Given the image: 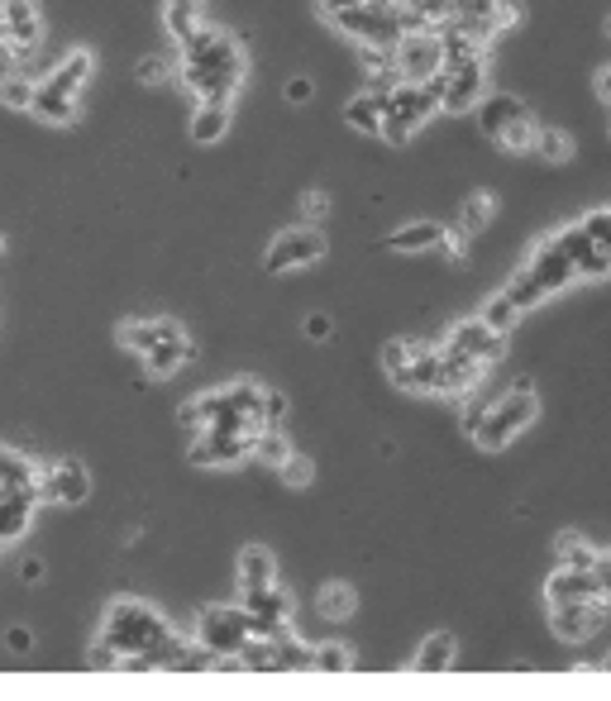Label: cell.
I'll list each match as a JSON object with an SVG mask.
<instances>
[{
  "label": "cell",
  "mask_w": 611,
  "mask_h": 701,
  "mask_svg": "<svg viewBox=\"0 0 611 701\" xmlns=\"http://www.w3.org/2000/svg\"><path fill=\"white\" fill-rule=\"evenodd\" d=\"M177 58H182V63H177V81H182L196 101L230 105V95L239 91V81H244V48H239V39L201 24L191 39H182V53Z\"/></svg>",
  "instance_id": "cell-1"
},
{
  "label": "cell",
  "mask_w": 611,
  "mask_h": 701,
  "mask_svg": "<svg viewBox=\"0 0 611 701\" xmlns=\"http://www.w3.org/2000/svg\"><path fill=\"white\" fill-rule=\"evenodd\" d=\"M167 639H173V625L163 621L153 607H143L135 597H119L105 607V625H101V645L111 649L115 659H135L143 654L153 663V673H158V654L167 649ZM119 668V663H115Z\"/></svg>",
  "instance_id": "cell-2"
},
{
  "label": "cell",
  "mask_w": 611,
  "mask_h": 701,
  "mask_svg": "<svg viewBox=\"0 0 611 701\" xmlns=\"http://www.w3.org/2000/svg\"><path fill=\"white\" fill-rule=\"evenodd\" d=\"M435 111H445V77L440 72L430 81H397L382 101V139L406 143Z\"/></svg>",
  "instance_id": "cell-3"
},
{
  "label": "cell",
  "mask_w": 611,
  "mask_h": 701,
  "mask_svg": "<svg viewBox=\"0 0 611 701\" xmlns=\"http://www.w3.org/2000/svg\"><path fill=\"white\" fill-rule=\"evenodd\" d=\"M535 410H540V402H535V392H531V382H517L511 386L501 402L487 406V416H483V425H478L469 439L478 444V449H487V454H497V449H507L517 434L531 425L535 420Z\"/></svg>",
  "instance_id": "cell-4"
},
{
  "label": "cell",
  "mask_w": 611,
  "mask_h": 701,
  "mask_svg": "<svg viewBox=\"0 0 611 701\" xmlns=\"http://www.w3.org/2000/svg\"><path fill=\"white\" fill-rule=\"evenodd\" d=\"M573 263L564 258V253H559L555 244H540L531 253V263H525V268L511 277V286H507V296L517 301L521 310H531V306H540L545 296H555V292H564V286L573 282Z\"/></svg>",
  "instance_id": "cell-5"
},
{
  "label": "cell",
  "mask_w": 611,
  "mask_h": 701,
  "mask_svg": "<svg viewBox=\"0 0 611 701\" xmlns=\"http://www.w3.org/2000/svg\"><path fill=\"white\" fill-rule=\"evenodd\" d=\"M478 129H483L487 139H497L501 149L511 153H531V139H535V115L525 111L521 95H483L478 101Z\"/></svg>",
  "instance_id": "cell-6"
},
{
  "label": "cell",
  "mask_w": 611,
  "mask_h": 701,
  "mask_svg": "<svg viewBox=\"0 0 611 701\" xmlns=\"http://www.w3.org/2000/svg\"><path fill=\"white\" fill-rule=\"evenodd\" d=\"M254 639V630H249V615L244 607H206L196 615V645L206 649V654L220 663V659H234L239 649Z\"/></svg>",
  "instance_id": "cell-7"
},
{
  "label": "cell",
  "mask_w": 611,
  "mask_h": 701,
  "mask_svg": "<svg viewBox=\"0 0 611 701\" xmlns=\"http://www.w3.org/2000/svg\"><path fill=\"white\" fill-rule=\"evenodd\" d=\"M244 615H249V630L263 635V639H278L287 635V621H292V597L278 587V583H268V587H244Z\"/></svg>",
  "instance_id": "cell-8"
},
{
  "label": "cell",
  "mask_w": 611,
  "mask_h": 701,
  "mask_svg": "<svg viewBox=\"0 0 611 701\" xmlns=\"http://www.w3.org/2000/svg\"><path fill=\"white\" fill-rule=\"evenodd\" d=\"M392 67H397L402 81H430L440 67H445V48H440V34L435 29L406 34V39L392 48Z\"/></svg>",
  "instance_id": "cell-9"
},
{
  "label": "cell",
  "mask_w": 611,
  "mask_h": 701,
  "mask_svg": "<svg viewBox=\"0 0 611 701\" xmlns=\"http://www.w3.org/2000/svg\"><path fill=\"white\" fill-rule=\"evenodd\" d=\"M607 601L602 597H578V601H559V607H549V625H555V635L564 639V645H583V639H593L602 630L607 621Z\"/></svg>",
  "instance_id": "cell-10"
},
{
  "label": "cell",
  "mask_w": 611,
  "mask_h": 701,
  "mask_svg": "<svg viewBox=\"0 0 611 701\" xmlns=\"http://www.w3.org/2000/svg\"><path fill=\"white\" fill-rule=\"evenodd\" d=\"M326 258V234L320 229H287V234L272 239L268 248V272H292V268H306V263Z\"/></svg>",
  "instance_id": "cell-11"
},
{
  "label": "cell",
  "mask_w": 611,
  "mask_h": 701,
  "mask_svg": "<svg viewBox=\"0 0 611 701\" xmlns=\"http://www.w3.org/2000/svg\"><path fill=\"white\" fill-rule=\"evenodd\" d=\"M249 454H254V434L196 430V439H191V463H206V468H234Z\"/></svg>",
  "instance_id": "cell-12"
},
{
  "label": "cell",
  "mask_w": 611,
  "mask_h": 701,
  "mask_svg": "<svg viewBox=\"0 0 611 701\" xmlns=\"http://www.w3.org/2000/svg\"><path fill=\"white\" fill-rule=\"evenodd\" d=\"M445 77V111H469V105L483 101V81H487V63L483 58H469V63H454V67H440Z\"/></svg>",
  "instance_id": "cell-13"
},
{
  "label": "cell",
  "mask_w": 611,
  "mask_h": 701,
  "mask_svg": "<svg viewBox=\"0 0 611 701\" xmlns=\"http://www.w3.org/2000/svg\"><path fill=\"white\" fill-rule=\"evenodd\" d=\"M549 244H555L559 253H564V258L573 263V272H578V277H607V272H611V258H607V253L593 244V239H588V229H583V225L559 229V234L549 239Z\"/></svg>",
  "instance_id": "cell-14"
},
{
  "label": "cell",
  "mask_w": 611,
  "mask_h": 701,
  "mask_svg": "<svg viewBox=\"0 0 611 701\" xmlns=\"http://www.w3.org/2000/svg\"><path fill=\"white\" fill-rule=\"evenodd\" d=\"M0 15H5V29H10L5 53L10 58H29L34 48H39V34H43L39 5H34V0H0Z\"/></svg>",
  "instance_id": "cell-15"
},
{
  "label": "cell",
  "mask_w": 611,
  "mask_h": 701,
  "mask_svg": "<svg viewBox=\"0 0 611 701\" xmlns=\"http://www.w3.org/2000/svg\"><path fill=\"white\" fill-rule=\"evenodd\" d=\"M483 368H487V362H478L473 354H463V348L445 344V348H440V386H435V396H463V392H473L478 378H483Z\"/></svg>",
  "instance_id": "cell-16"
},
{
  "label": "cell",
  "mask_w": 611,
  "mask_h": 701,
  "mask_svg": "<svg viewBox=\"0 0 611 701\" xmlns=\"http://www.w3.org/2000/svg\"><path fill=\"white\" fill-rule=\"evenodd\" d=\"M39 497L43 501H58V506H77L91 497V477L81 463H53L48 473L39 477Z\"/></svg>",
  "instance_id": "cell-17"
},
{
  "label": "cell",
  "mask_w": 611,
  "mask_h": 701,
  "mask_svg": "<svg viewBox=\"0 0 611 701\" xmlns=\"http://www.w3.org/2000/svg\"><path fill=\"white\" fill-rule=\"evenodd\" d=\"M34 501H39V487H0V544L20 539L29 530Z\"/></svg>",
  "instance_id": "cell-18"
},
{
  "label": "cell",
  "mask_w": 611,
  "mask_h": 701,
  "mask_svg": "<svg viewBox=\"0 0 611 701\" xmlns=\"http://www.w3.org/2000/svg\"><path fill=\"white\" fill-rule=\"evenodd\" d=\"M454 348H463V354H473L478 362H497L501 358V348H507V334H497V330H487L483 320H463V324H454L449 330V340Z\"/></svg>",
  "instance_id": "cell-19"
},
{
  "label": "cell",
  "mask_w": 611,
  "mask_h": 701,
  "mask_svg": "<svg viewBox=\"0 0 611 701\" xmlns=\"http://www.w3.org/2000/svg\"><path fill=\"white\" fill-rule=\"evenodd\" d=\"M173 334H182V324L177 320H129V324H119V344L129 348V354H139V358H149L158 344H167Z\"/></svg>",
  "instance_id": "cell-20"
},
{
  "label": "cell",
  "mask_w": 611,
  "mask_h": 701,
  "mask_svg": "<svg viewBox=\"0 0 611 701\" xmlns=\"http://www.w3.org/2000/svg\"><path fill=\"white\" fill-rule=\"evenodd\" d=\"M387 248L392 253H425V248H440V253H459L454 248V239L440 229L435 220H416V225H406L397 229V234H387Z\"/></svg>",
  "instance_id": "cell-21"
},
{
  "label": "cell",
  "mask_w": 611,
  "mask_h": 701,
  "mask_svg": "<svg viewBox=\"0 0 611 701\" xmlns=\"http://www.w3.org/2000/svg\"><path fill=\"white\" fill-rule=\"evenodd\" d=\"M578 597H597L593 568H564L559 563V573L545 583V601L549 607H559V601H578Z\"/></svg>",
  "instance_id": "cell-22"
},
{
  "label": "cell",
  "mask_w": 611,
  "mask_h": 701,
  "mask_svg": "<svg viewBox=\"0 0 611 701\" xmlns=\"http://www.w3.org/2000/svg\"><path fill=\"white\" fill-rule=\"evenodd\" d=\"M91 67H96V58L87 53V48H77V53H67L63 63L48 72L43 87H53V91H63V95H81V87L91 81Z\"/></svg>",
  "instance_id": "cell-23"
},
{
  "label": "cell",
  "mask_w": 611,
  "mask_h": 701,
  "mask_svg": "<svg viewBox=\"0 0 611 701\" xmlns=\"http://www.w3.org/2000/svg\"><path fill=\"white\" fill-rule=\"evenodd\" d=\"M402 392H421V396H435L440 386V348H416V358L406 362V372L397 378Z\"/></svg>",
  "instance_id": "cell-24"
},
{
  "label": "cell",
  "mask_w": 611,
  "mask_h": 701,
  "mask_svg": "<svg viewBox=\"0 0 611 701\" xmlns=\"http://www.w3.org/2000/svg\"><path fill=\"white\" fill-rule=\"evenodd\" d=\"M230 135V105L225 101H196V115H191V139L196 143H220Z\"/></svg>",
  "instance_id": "cell-25"
},
{
  "label": "cell",
  "mask_w": 611,
  "mask_h": 701,
  "mask_svg": "<svg viewBox=\"0 0 611 701\" xmlns=\"http://www.w3.org/2000/svg\"><path fill=\"white\" fill-rule=\"evenodd\" d=\"M454 663H459V639H454L449 630H440V635H430L421 645V654H416L411 668L416 673H449Z\"/></svg>",
  "instance_id": "cell-26"
},
{
  "label": "cell",
  "mask_w": 611,
  "mask_h": 701,
  "mask_svg": "<svg viewBox=\"0 0 611 701\" xmlns=\"http://www.w3.org/2000/svg\"><path fill=\"white\" fill-rule=\"evenodd\" d=\"M201 24H206V10H201V0H167V5H163V29L173 34L177 43L191 39Z\"/></svg>",
  "instance_id": "cell-27"
},
{
  "label": "cell",
  "mask_w": 611,
  "mask_h": 701,
  "mask_svg": "<svg viewBox=\"0 0 611 701\" xmlns=\"http://www.w3.org/2000/svg\"><path fill=\"white\" fill-rule=\"evenodd\" d=\"M382 101H387V91H358L344 105V119H349L358 135H382Z\"/></svg>",
  "instance_id": "cell-28"
},
{
  "label": "cell",
  "mask_w": 611,
  "mask_h": 701,
  "mask_svg": "<svg viewBox=\"0 0 611 701\" xmlns=\"http://www.w3.org/2000/svg\"><path fill=\"white\" fill-rule=\"evenodd\" d=\"M272 573H278V563H272V553L263 544L239 549V587H268V583H278Z\"/></svg>",
  "instance_id": "cell-29"
},
{
  "label": "cell",
  "mask_w": 611,
  "mask_h": 701,
  "mask_svg": "<svg viewBox=\"0 0 611 701\" xmlns=\"http://www.w3.org/2000/svg\"><path fill=\"white\" fill-rule=\"evenodd\" d=\"M29 115L48 119V125H72V119H77V95H63V91H53V87H43V81H39Z\"/></svg>",
  "instance_id": "cell-30"
},
{
  "label": "cell",
  "mask_w": 611,
  "mask_h": 701,
  "mask_svg": "<svg viewBox=\"0 0 611 701\" xmlns=\"http://www.w3.org/2000/svg\"><path fill=\"white\" fill-rule=\"evenodd\" d=\"M187 358H191V344H187V334H173V340H167V344H158V348H153L149 358H143V368H149L153 378H173V372L182 368Z\"/></svg>",
  "instance_id": "cell-31"
},
{
  "label": "cell",
  "mask_w": 611,
  "mask_h": 701,
  "mask_svg": "<svg viewBox=\"0 0 611 701\" xmlns=\"http://www.w3.org/2000/svg\"><path fill=\"white\" fill-rule=\"evenodd\" d=\"M0 487H39V473H34V463L15 449H5L0 444Z\"/></svg>",
  "instance_id": "cell-32"
},
{
  "label": "cell",
  "mask_w": 611,
  "mask_h": 701,
  "mask_svg": "<svg viewBox=\"0 0 611 701\" xmlns=\"http://www.w3.org/2000/svg\"><path fill=\"white\" fill-rule=\"evenodd\" d=\"M531 153L535 158H545V163H564V158H573V139L559 135V129H549V125H535Z\"/></svg>",
  "instance_id": "cell-33"
},
{
  "label": "cell",
  "mask_w": 611,
  "mask_h": 701,
  "mask_svg": "<svg viewBox=\"0 0 611 701\" xmlns=\"http://www.w3.org/2000/svg\"><path fill=\"white\" fill-rule=\"evenodd\" d=\"M34 91H39V81H29L24 72L0 77V105H10V111H34Z\"/></svg>",
  "instance_id": "cell-34"
},
{
  "label": "cell",
  "mask_w": 611,
  "mask_h": 701,
  "mask_svg": "<svg viewBox=\"0 0 611 701\" xmlns=\"http://www.w3.org/2000/svg\"><path fill=\"white\" fill-rule=\"evenodd\" d=\"M287 454H292V444H287V434L278 430V425H263L258 434H254V458L258 463H287Z\"/></svg>",
  "instance_id": "cell-35"
},
{
  "label": "cell",
  "mask_w": 611,
  "mask_h": 701,
  "mask_svg": "<svg viewBox=\"0 0 611 701\" xmlns=\"http://www.w3.org/2000/svg\"><path fill=\"white\" fill-rule=\"evenodd\" d=\"M478 320H483V324H487V330H497V334H507V330H511V324H517V320H521V306H517V301H511L507 292H501V296H493V301H487V306H483V316H478Z\"/></svg>",
  "instance_id": "cell-36"
},
{
  "label": "cell",
  "mask_w": 611,
  "mask_h": 701,
  "mask_svg": "<svg viewBox=\"0 0 611 701\" xmlns=\"http://www.w3.org/2000/svg\"><path fill=\"white\" fill-rule=\"evenodd\" d=\"M310 668L316 673H349L354 654L344 645H320V649H310Z\"/></svg>",
  "instance_id": "cell-37"
},
{
  "label": "cell",
  "mask_w": 611,
  "mask_h": 701,
  "mask_svg": "<svg viewBox=\"0 0 611 701\" xmlns=\"http://www.w3.org/2000/svg\"><path fill=\"white\" fill-rule=\"evenodd\" d=\"M320 615H326V621H344V615H354V591L344 583H330L326 591H320Z\"/></svg>",
  "instance_id": "cell-38"
},
{
  "label": "cell",
  "mask_w": 611,
  "mask_h": 701,
  "mask_svg": "<svg viewBox=\"0 0 611 701\" xmlns=\"http://www.w3.org/2000/svg\"><path fill=\"white\" fill-rule=\"evenodd\" d=\"M487 220H493V196L478 191V196H469V205H463V215H459V234H478Z\"/></svg>",
  "instance_id": "cell-39"
},
{
  "label": "cell",
  "mask_w": 611,
  "mask_h": 701,
  "mask_svg": "<svg viewBox=\"0 0 611 701\" xmlns=\"http://www.w3.org/2000/svg\"><path fill=\"white\" fill-rule=\"evenodd\" d=\"M416 348H421V344H411V340H392V344H382V372H387V378L397 382L402 372H406V362L416 358Z\"/></svg>",
  "instance_id": "cell-40"
},
{
  "label": "cell",
  "mask_w": 611,
  "mask_h": 701,
  "mask_svg": "<svg viewBox=\"0 0 611 701\" xmlns=\"http://www.w3.org/2000/svg\"><path fill=\"white\" fill-rule=\"evenodd\" d=\"M559 563H564V568H593L597 549H593V544H583L578 535H559Z\"/></svg>",
  "instance_id": "cell-41"
},
{
  "label": "cell",
  "mask_w": 611,
  "mask_h": 701,
  "mask_svg": "<svg viewBox=\"0 0 611 701\" xmlns=\"http://www.w3.org/2000/svg\"><path fill=\"white\" fill-rule=\"evenodd\" d=\"M578 225L588 229V239H593V244H597V248H602L607 258H611V205H602V211H588Z\"/></svg>",
  "instance_id": "cell-42"
},
{
  "label": "cell",
  "mask_w": 611,
  "mask_h": 701,
  "mask_svg": "<svg viewBox=\"0 0 611 701\" xmlns=\"http://www.w3.org/2000/svg\"><path fill=\"white\" fill-rule=\"evenodd\" d=\"M272 645H278V673L282 668H310V649H302L292 635H278Z\"/></svg>",
  "instance_id": "cell-43"
},
{
  "label": "cell",
  "mask_w": 611,
  "mask_h": 701,
  "mask_svg": "<svg viewBox=\"0 0 611 701\" xmlns=\"http://www.w3.org/2000/svg\"><path fill=\"white\" fill-rule=\"evenodd\" d=\"M278 473H282L287 487H306V482L316 477V468H310L302 454H287V463H278Z\"/></svg>",
  "instance_id": "cell-44"
},
{
  "label": "cell",
  "mask_w": 611,
  "mask_h": 701,
  "mask_svg": "<svg viewBox=\"0 0 611 701\" xmlns=\"http://www.w3.org/2000/svg\"><path fill=\"white\" fill-rule=\"evenodd\" d=\"M177 63H182V58H143V63H139V81H163V77H173Z\"/></svg>",
  "instance_id": "cell-45"
},
{
  "label": "cell",
  "mask_w": 611,
  "mask_h": 701,
  "mask_svg": "<svg viewBox=\"0 0 611 701\" xmlns=\"http://www.w3.org/2000/svg\"><path fill=\"white\" fill-rule=\"evenodd\" d=\"M282 416H287V396L272 392V386H263V420H268V425H278Z\"/></svg>",
  "instance_id": "cell-46"
},
{
  "label": "cell",
  "mask_w": 611,
  "mask_h": 701,
  "mask_svg": "<svg viewBox=\"0 0 611 701\" xmlns=\"http://www.w3.org/2000/svg\"><path fill=\"white\" fill-rule=\"evenodd\" d=\"M593 577H597V597L611 607V553H597V563H593Z\"/></svg>",
  "instance_id": "cell-47"
},
{
  "label": "cell",
  "mask_w": 611,
  "mask_h": 701,
  "mask_svg": "<svg viewBox=\"0 0 611 701\" xmlns=\"http://www.w3.org/2000/svg\"><path fill=\"white\" fill-rule=\"evenodd\" d=\"M310 95H316V87H310L306 77H292V81H287V101H292V105H302V101H310Z\"/></svg>",
  "instance_id": "cell-48"
},
{
  "label": "cell",
  "mask_w": 611,
  "mask_h": 701,
  "mask_svg": "<svg viewBox=\"0 0 611 701\" xmlns=\"http://www.w3.org/2000/svg\"><path fill=\"white\" fill-rule=\"evenodd\" d=\"M330 330H334L330 316H306V334H310V340H330Z\"/></svg>",
  "instance_id": "cell-49"
},
{
  "label": "cell",
  "mask_w": 611,
  "mask_h": 701,
  "mask_svg": "<svg viewBox=\"0 0 611 701\" xmlns=\"http://www.w3.org/2000/svg\"><path fill=\"white\" fill-rule=\"evenodd\" d=\"M5 645H10V649H15V654H29V645H34V635H29V630H24V625H15V630H10V635H5Z\"/></svg>",
  "instance_id": "cell-50"
},
{
  "label": "cell",
  "mask_w": 611,
  "mask_h": 701,
  "mask_svg": "<svg viewBox=\"0 0 611 701\" xmlns=\"http://www.w3.org/2000/svg\"><path fill=\"white\" fill-rule=\"evenodd\" d=\"M354 5H364V0H320V15L334 20V15H344V10H354Z\"/></svg>",
  "instance_id": "cell-51"
},
{
  "label": "cell",
  "mask_w": 611,
  "mask_h": 701,
  "mask_svg": "<svg viewBox=\"0 0 611 701\" xmlns=\"http://www.w3.org/2000/svg\"><path fill=\"white\" fill-rule=\"evenodd\" d=\"M20 577H24L29 587H34V583H43V563H39V559H24V563H20Z\"/></svg>",
  "instance_id": "cell-52"
},
{
  "label": "cell",
  "mask_w": 611,
  "mask_h": 701,
  "mask_svg": "<svg viewBox=\"0 0 611 701\" xmlns=\"http://www.w3.org/2000/svg\"><path fill=\"white\" fill-rule=\"evenodd\" d=\"M302 211H306V220H320V215L330 211V201H326V196H306V201H302Z\"/></svg>",
  "instance_id": "cell-53"
},
{
  "label": "cell",
  "mask_w": 611,
  "mask_h": 701,
  "mask_svg": "<svg viewBox=\"0 0 611 701\" xmlns=\"http://www.w3.org/2000/svg\"><path fill=\"white\" fill-rule=\"evenodd\" d=\"M597 95H602V101L611 105V67H602V72H597Z\"/></svg>",
  "instance_id": "cell-54"
},
{
  "label": "cell",
  "mask_w": 611,
  "mask_h": 701,
  "mask_svg": "<svg viewBox=\"0 0 611 701\" xmlns=\"http://www.w3.org/2000/svg\"><path fill=\"white\" fill-rule=\"evenodd\" d=\"M10 43V29H5V15H0V48Z\"/></svg>",
  "instance_id": "cell-55"
},
{
  "label": "cell",
  "mask_w": 611,
  "mask_h": 701,
  "mask_svg": "<svg viewBox=\"0 0 611 701\" xmlns=\"http://www.w3.org/2000/svg\"><path fill=\"white\" fill-rule=\"evenodd\" d=\"M602 668H607V673H611V659H607V663H602Z\"/></svg>",
  "instance_id": "cell-56"
},
{
  "label": "cell",
  "mask_w": 611,
  "mask_h": 701,
  "mask_svg": "<svg viewBox=\"0 0 611 701\" xmlns=\"http://www.w3.org/2000/svg\"><path fill=\"white\" fill-rule=\"evenodd\" d=\"M607 34H611V20H607Z\"/></svg>",
  "instance_id": "cell-57"
}]
</instances>
